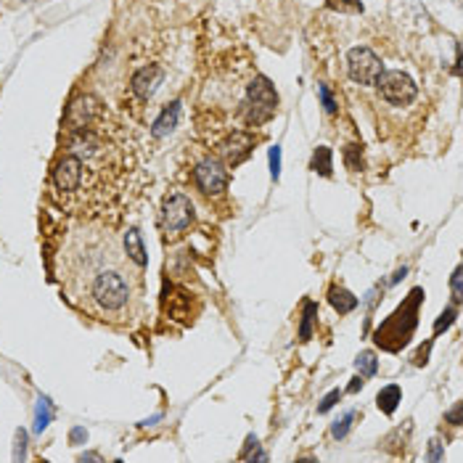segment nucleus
Listing matches in <instances>:
<instances>
[{"label":"nucleus","mask_w":463,"mask_h":463,"mask_svg":"<svg viewBox=\"0 0 463 463\" xmlns=\"http://www.w3.org/2000/svg\"><path fill=\"white\" fill-rule=\"evenodd\" d=\"M61 281L72 302L101 320L125 323L141 304V267L104 230L79 228L61 251Z\"/></svg>","instance_id":"obj_1"},{"label":"nucleus","mask_w":463,"mask_h":463,"mask_svg":"<svg viewBox=\"0 0 463 463\" xmlns=\"http://www.w3.org/2000/svg\"><path fill=\"white\" fill-rule=\"evenodd\" d=\"M360 386H363V379H360V376H357L355 382L350 384V392H357V389H360Z\"/></svg>","instance_id":"obj_27"},{"label":"nucleus","mask_w":463,"mask_h":463,"mask_svg":"<svg viewBox=\"0 0 463 463\" xmlns=\"http://www.w3.org/2000/svg\"><path fill=\"white\" fill-rule=\"evenodd\" d=\"M463 291H461V267H455V273H453V299L455 302H461Z\"/></svg>","instance_id":"obj_25"},{"label":"nucleus","mask_w":463,"mask_h":463,"mask_svg":"<svg viewBox=\"0 0 463 463\" xmlns=\"http://www.w3.org/2000/svg\"><path fill=\"white\" fill-rule=\"evenodd\" d=\"M376 85L382 88V95L392 106H408L416 98V82L405 74V72H382V77L376 79Z\"/></svg>","instance_id":"obj_5"},{"label":"nucleus","mask_w":463,"mask_h":463,"mask_svg":"<svg viewBox=\"0 0 463 463\" xmlns=\"http://www.w3.org/2000/svg\"><path fill=\"white\" fill-rule=\"evenodd\" d=\"M448 418H450V421H453V423H461V405H455V408L450 410Z\"/></svg>","instance_id":"obj_26"},{"label":"nucleus","mask_w":463,"mask_h":463,"mask_svg":"<svg viewBox=\"0 0 463 463\" xmlns=\"http://www.w3.org/2000/svg\"><path fill=\"white\" fill-rule=\"evenodd\" d=\"M344 164L352 172L363 170V154H360V146H347L344 148Z\"/></svg>","instance_id":"obj_18"},{"label":"nucleus","mask_w":463,"mask_h":463,"mask_svg":"<svg viewBox=\"0 0 463 463\" xmlns=\"http://www.w3.org/2000/svg\"><path fill=\"white\" fill-rule=\"evenodd\" d=\"M191 223H194V204H191V198L183 196V194H172V196L164 198L162 225H164L167 236H178Z\"/></svg>","instance_id":"obj_4"},{"label":"nucleus","mask_w":463,"mask_h":463,"mask_svg":"<svg viewBox=\"0 0 463 463\" xmlns=\"http://www.w3.org/2000/svg\"><path fill=\"white\" fill-rule=\"evenodd\" d=\"M251 148H254V135H249V132H233V135H228L223 143L217 146V154L223 159V164L236 167L238 162H244V159L249 157Z\"/></svg>","instance_id":"obj_7"},{"label":"nucleus","mask_w":463,"mask_h":463,"mask_svg":"<svg viewBox=\"0 0 463 463\" xmlns=\"http://www.w3.org/2000/svg\"><path fill=\"white\" fill-rule=\"evenodd\" d=\"M310 170H315L317 175L329 178L331 175V148H326V146H317L315 154H313V162H310Z\"/></svg>","instance_id":"obj_15"},{"label":"nucleus","mask_w":463,"mask_h":463,"mask_svg":"<svg viewBox=\"0 0 463 463\" xmlns=\"http://www.w3.org/2000/svg\"><path fill=\"white\" fill-rule=\"evenodd\" d=\"M347 72L360 85H376L382 77V58L370 48H352L347 53Z\"/></svg>","instance_id":"obj_3"},{"label":"nucleus","mask_w":463,"mask_h":463,"mask_svg":"<svg viewBox=\"0 0 463 463\" xmlns=\"http://www.w3.org/2000/svg\"><path fill=\"white\" fill-rule=\"evenodd\" d=\"M53 183L58 191H64V194H72V191H77V185L82 183V162L79 157H64L58 164H56V170H53Z\"/></svg>","instance_id":"obj_8"},{"label":"nucleus","mask_w":463,"mask_h":463,"mask_svg":"<svg viewBox=\"0 0 463 463\" xmlns=\"http://www.w3.org/2000/svg\"><path fill=\"white\" fill-rule=\"evenodd\" d=\"M270 172H273V178L281 175V148L278 146L270 148Z\"/></svg>","instance_id":"obj_22"},{"label":"nucleus","mask_w":463,"mask_h":463,"mask_svg":"<svg viewBox=\"0 0 463 463\" xmlns=\"http://www.w3.org/2000/svg\"><path fill=\"white\" fill-rule=\"evenodd\" d=\"M315 315H317V304H315V302H307V304H304L302 329H299V339H302V342H307V339H310V326H313Z\"/></svg>","instance_id":"obj_16"},{"label":"nucleus","mask_w":463,"mask_h":463,"mask_svg":"<svg viewBox=\"0 0 463 463\" xmlns=\"http://www.w3.org/2000/svg\"><path fill=\"white\" fill-rule=\"evenodd\" d=\"M278 109V95L276 88L270 85V79L265 77H254V82L249 85V93H246V104L241 109V117L246 125H262L267 119L276 114Z\"/></svg>","instance_id":"obj_2"},{"label":"nucleus","mask_w":463,"mask_h":463,"mask_svg":"<svg viewBox=\"0 0 463 463\" xmlns=\"http://www.w3.org/2000/svg\"><path fill=\"white\" fill-rule=\"evenodd\" d=\"M453 317H455V310H453V307H448V310H445V313L439 315V320H437V326H434L437 333H439L442 329H448L450 323H453Z\"/></svg>","instance_id":"obj_23"},{"label":"nucleus","mask_w":463,"mask_h":463,"mask_svg":"<svg viewBox=\"0 0 463 463\" xmlns=\"http://www.w3.org/2000/svg\"><path fill=\"white\" fill-rule=\"evenodd\" d=\"M331 11L339 13H363V3L360 0H326Z\"/></svg>","instance_id":"obj_17"},{"label":"nucleus","mask_w":463,"mask_h":463,"mask_svg":"<svg viewBox=\"0 0 463 463\" xmlns=\"http://www.w3.org/2000/svg\"><path fill=\"white\" fill-rule=\"evenodd\" d=\"M178 117H180V101H172V104L162 111V117L154 122V135H157V138L167 135V132L178 125Z\"/></svg>","instance_id":"obj_11"},{"label":"nucleus","mask_w":463,"mask_h":463,"mask_svg":"<svg viewBox=\"0 0 463 463\" xmlns=\"http://www.w3.org/2000/svg\"><path fill=\"white\" fill-rule=\"evenodd\" d=\"M357 370H360L363 376H373V373H376V355H373V352L357 355Z\"/></svg>","instance_id":"obj_19"},{"label":"nucleus","mask_w":463,"mask_h":463,"mask_svg":"<svg viewBox=\"0 0 463 463\" xmlns=\"http://www.w3.org/2000/svg\"><path fill=\"white\" fill-rule=\"evenodd\" d=\"M162 69L159 66H146L141 72H135V77H132V91L138 93L141 98H148L151 93L157 91V85L162 82Z\"/></svg>","instance_id":"obj_9"},{"label":"nucleus","mask_w":463,"mask_h":463,"mask_svg":"<svg viewBox=\"0 0 463 463\" xmlns=\"http://www.w3.org/2000/svg\"><path fill=\"white\" fill-rule=\"evenodd\" d=\"M329 299H331V304L342 313V315H347V313H352L357 307V297H352L350 291L347 289H339V286H333V289L329 291Z\"/></svg>","instance_id":"obj_13"},{"label":"nucleus","mask_w":463,"mask_h":463,"mask_svg":"<svg viewBox=\"0 0 463 463\" xmlns=\"http://www.w3.org/2000/svg\"><path fill=\"white\" fill-rule=\"evenodd\" d=\"M95 109H98V104L93 101L91 95H82V98H77L74 104L69 106L66 119H69V125H74V127H85V125L91 122L93 114H95Z\"/></svg>","instance_id":"obj_10"},{"label":"nucleus","mask_w":463,"mask_h":463,"mask_svg":"<svg viewBox=\"0 0 463 463\" xmlns=\"http://www.w3.org/2000/svg\"><path fill=\"white\" fill-rule=\"evenodd\" d=\"M352 418H355V416H352V413H347L342 421H336V426H333V437H339V439H342V437L347 434V432H350V426H352Z\"/></svg>","instance_id":"obj_20"},{"label":"nucleus","mask_w":463,"mask_h":463,"mask_svg":"<svg viewBox=\"0 0 463 463\" xmlns=\"http://www.w3.org/2000/svg\"><path fill=\"white\" fill-rule=\"evenodd\" d=\"M339 397H342V392H339V389H333V392H331V395H326V397H323V402H320V405H317V410H320V413H326V410H331V408H333V402H336V400H339Z\"/></svg>","instance_id":"obj_24"},{"label":"nucleus","mask_w":463,"mask_h":463,"mask_svg":"<svg viewBox=\"0 0 463 463\" xmlns=\"http://www.w3.org/2000/svg\"><path fill=\"white\" fill-rule=\"evenodd\" d=\"M317 93H320V101H323V106H326V111H329V114H333V111H336V101L331 98L329 88H326V85H320V88H317Z\"/></svg>","instance_id":"obj_21"},{"label":"nucleus","mask_w":463,"mask_h":463,"mask_svg":"<svg viewBox=\"0 0 463 463\" xmlns=\"http://www.w3.org/2000/svg\"><path fill=\"white\" fill-rule=\"evenodd\" d=\"M400 397H402V392H400V386H384L382 392H379V397H376V402H379V408L384 410V413H395L397 402H400Z\"/></svg>","instance_id":"obj_14"},{"label":"nucleus","mask_w":463,"mask_h":463,"mask_svg":"<svg viewBox=\"0 0 463 463\" xmlns=\"http://www.w3.org/2000/svg\"><path fill=\"white\" fill-rule=\"evenodd\" d=\"M125 251H127V257H130V260L138 265V267H143V265H146L143 241H141V233H138L135 228H130V230L125 233Z\"/></svg>","instance_id":"obj_12"},{"label":"nucleus","mask_w":463,"mask_h":463,"mask_svg":"<svg viewBox=\"0 0 463 463\" xmlns=\"http://www.w3.org/2000/svg\"><path fill=\"white\" fill-rule=\"evenodd\" d=\"M194 180H196L198 191L207 196H217L228 188V172L220 159H204L194 170Z\"/></svg>","instance_id":"obj_6"}]
</instances>
